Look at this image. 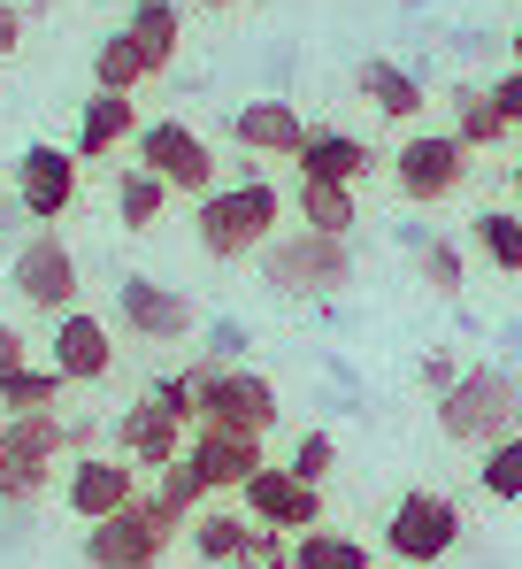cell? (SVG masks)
Instances as JSON below:
<instances>
[{
	"label": "cell",
	"instance_id": "42",
	"mask_svg": "<svg viewBox=\"0 0 522 569\" xmlns=\"http://www.w3.org/2000/svg\"><path fill=\"white\" fill-rule=\"evenodd\" d=\"M515 200H522V154H515Z\"/></svg>",
	"mask_w": 522,
	"mask_h": 569
},
{
	"label": "cell",
	"instance_id": "7",
	"mask_svg": "<svg viewBox=\"0 0 522 569\" xmlns=\"http://www.w3.org/2000/svg\"><path fill=\"white\" fill-rule=\"evenodd\" d=\"M8 284H16V300L23 308H39V316H70L78 308V254H70V239L62 231H31L16 254H8Z\"/></svg>",
	"mask_w": 522,
	"mask_h": 569
},
{
	"label": "cell",
	"instance_id": "10",
	"mask_svg": "<svg viewBox=\"0 0 522 569\" xmlns=\"http://www.w3.org/2000/svg\"><path fill=\"white\" fill-rule=\"evenodd\" d=\"M200 423L239 431V439H269L284 423V400H277V385L261 378V370L231 362V370H215V378L200 385Z\"/></svg>",
	"mask_w": 522,
	"mask_h": 569
},
{
	"label": "cell",
	"instance_id": "6",
	"mask_svg": "<svg viewBox=\"0 0 522 569\" xmlns=\"http://www.w3.org/2000/svg\"><path fill=\"white\" fill-rule=\"evenodd\" d=\"M461 508L445 500V492H400L392 500V516H384V555L392 562H408V569H431V562H445L453 547H461Z\"/></svg>",
	"mask_w": 522,
	"mask_h": 569
},
{
	"label": "cell",
	"instance_id": "39",
	"mask_svg": "<svg viewBox=\"0 0 522 569\" xmlns=\"http://www.w3.org/2000/svg\"><path fill=\"white\" fill-rule=\"evenodd\" d=\"M16 47H23V8H16V0H0V62H8Z\"/></svg>",
	"mask_w": 522,
	"mask_h": 569
},
{
	"label": "cell",
	"instance_id": "15",
	"mask_svg": "<svg viewBox=\"0 0 522 569\" xmlns=\"http://www.w3.org/2000/svg\"><path fill=\"white\" fill-rule=\"evenodd\" d=\"M184 439H192V423H177L154 392H139V400L116 416V455L139 462V470H170L177 455H184Z\"/></svg>",
	"mask_w": 522,
	"mask_h": 569
},
{
	"label": "cell",
	"instance_id": "25",
	"mask_svg": "<svg viewBox=\"0 0 522 569\" xmlns=\"http://www.w3.org/2000/svg\"><path fill=\"white\" fill-rule=\"evenodd\" d=\"M453 139L476 154V147H500V139H515L508 131V116H500V100H492V86H453Z\"/></svg>",
	"mask_w": 522,
	"mask_h": 569
},
{
	"label": "cell",
	"instance_id": "44",
	"mask_svg": "<svg viewBox=\"0 0 522 569\" xmlns=\"http://www.w3.org/2000/svg\"><path fill=\"white\" fill-rule=\"evenodd\" d=\"M154 569H162V562H154Z\"/></svg>",
	"mask_w": 522,
	"mask_h": 569
},
{
	"label": "cell",
	"instance_id": "27",
	"mask_svg": "<svg viewBox=\"0 0 522 569\" xmlns=\"http://www.w3.org/2000/svg\"><path fill=\"white\" fill-rule=\"evenodd\" d=\"M154 70H147V54L131 47V31H108L100 47H92V86L100 93H139Z\"/></svg>",
	"mask_w": 522,
	"mask_h": 569
},
{
	"label": "cell",
	"instance_id": "8",
	"mask_svg": "<svg viewBox=\"0 0 522 569\" xmlns=\"http://www.w3.org/2000/svg\"><path fill=\"white\" fill-rule=\"evenodd\" d=\"M384 170H392V186H400L408 208H438V200H453L469 186V147L453 131H408Z\"/></svg>",
	"mask_w": 522,
	"mask_h": 569
},
{
	"label": "cell",
	"instance_id": "24",
	"mask_svg": "<svg viewBox=\"0 0 522 569\" xmlns=\"http://www.w3.org/2000/svg\"><path fill=\"white\" fill-rule=\"evenodd\" d=\"M292 216H300V231H323V239H347L353 223H361L353 186H323V178H300L292 186Z\"/></svg>",
	"mask_w": 522,
	"mask_h": 569
},
{
	"label": "cell",
	"instance_id": "28",
	"mask_svg": "<svg viewBox=\"0 0 522 569\" xmlns=\"http://www.w3.org/2000/svg\"><path fill=\"white\" fill-rule=\"evenodd\" d=\"M162 208H170V186H162L154 170H139V162H131V170L116 178V216H123V231H154V223H162Z\"/></svg>",
	"mask_w": 522,
	"mask_h": 569
},
{
	"label": "cell",
	"instance_id": "35",
	"mask_svg": "<svg viewBox=\"0 0 522 569\" xmlns=\"http://www.w3.org/2000/svg\"><path fill=\"white\" fill-rule=\"evenodd\" d=\"M231 569H292V539H284V531H261V523H254L247 555H239Z\"/></svg>",
	"mask_w": 522,
	"mask_h": 569
},
{
	"label": "cell",
	"instance_id": "26",
	"mask_svg": "<svg viewBox=\"0 0 522 569\" xmlns=\"http://www.w3.org/2000/svg\"><path fill=\"white\" fill-rule=\"evenodd\" d=\"M469 247L500 270V278H522V208H484L469 223Z\"/></svg>",
	"mask_w": 522,
	"mask_h": 569
},
{
	"label": "cell",
	"instance_id": "34",
	"mask_svg": "<svg viewBox=\"0 0 522 569\" xmlns=\"http://www.w3.org/2000/svg\"><path fill=\"white\" fill-rule=\"evenodd\" d=\"M284 470H292V477H308V485H323V477L339 470V439H331V431H308V439H292Z\"/></svg>",
	"mask_w": 522,
	"mask_h": 569
},
{
	"label": "cell",
	"instance_id": "38",
	"mask_svg": "<svg viewBox=\"0 0 522 569\" xmlns=\"http://www.w3.org/2000/svg\"><path fill=\"white\" fill-rule=\"evenodd\" d=\"M492 100H500V116H508V131L522 139V70H508V78L492 86Z\"/></svg>",
	"mask_w": 522,
	"mask_h": 569
},
{
	"label": "cell",
	"instance_id": "43",
	"mask_svg": "<svg viewBox=\"0 0 522 569\" xmlns=\"http://www.w3.org/2000/svg\"><path fill=\"white\" fill-rule=\"evenodd\" d=\"M208 8H239V0H208Z\"/></svg>",
	"mask_w": 522,
	"mask_h": 569
},
{
	"label": "cell",
	"instance_id": "5",
	"mask_svg": "<svg viewBox=\"0 0 522 569\" xmlns=\"http://www.w3.org/2000/svg\"><path fill=\"white\" fill-rule=\"evenodd\" d=\"M177 531H184V516H170L154 492H139L131 508L86 523V569H154Z\"/></svg>",
	"mask_w": 522,
	"mask_h": 569
},
{
	"label": "cell",
	"instance_id": "20",
	"mask_svg": "<svg viewBox=\"0 0 522 569\" xmlns=\"http://www.w3.org/2000/svg\"><path fill=\"white\" fill-rule=\"evenodd\" d=\"M123 139H139V108H131V93H100L92 86V100L78 108V162H108Z\"/></svg>",
	"mask_w": 522,
	"mask_h": 569
},
{
	"label": "cell",
	"instance_id": "14",
	"mask_svg": "<svg viewBox=\"0 0 522 569\" xmlns=\"http://www.w3.org/2000/svg\"><path fill=\"white\" fill-rule=\"evenodd\" d=\"M131 500H139V462H123V455H70L62 462V508L78 523H100Z\"/></svg>",
	"mask_w": 522,
	"mask_h": 569
},
{
	"label": "cell",
	"instance_id": "37",
	"mask_svg": "<svg viewBox=\"0 0 522 569\" xmlns=\"http://www.w3.org/2000/svg\"><path fill=\"white\" fill-rule=\"evenodd\" d=\"M23 362H31V339H23V331H16V323H0V385L16 378V370H23Z\"/></svg>",
	"mask_w": 522,
	"mask_h": 569
},
{
	"label": "cell",
	"instance_id": "9",
	"mask_svg": "<svg viewBox=\"0 0 522 569\" xmlns=\"http://www.w3.org/2000/svg\"><path fill=\"white\" fill-rule=\"evenodd\" d=\"M139 170H154L170 192H184V200H208V192L223 186L215 178V147L192 131V123H177V116H162V123H139Z\"/></svg>",
	"mask_w": 522,
	"mask_h": 569
},
{
	"label": "cell",
	"instance_id": "3",
	"mask_svg": "<svg viewBox=\"0 0 522 569\" xmlns=\"http://www.w3.org/2000/svg\"><path fill=\"white\" fill-rule=\"evenodd\" d=\"M70 462V416L39 408V416H0V508L39 500L54 470Z\"/></svg>",
	"mask_w": 522,
	"mask_h": 569
},
{
	"label": "cell",
	"instance_id": "4",
	"mask_svg": "<svg viewBox=\"0 0 522 569\" xmlns=\"http://www.w3.org/2000/svg\"><path fill=\"white\" fill-rule=\"evenodd\" d=\"M261 284L284 300H339L353 284V247L323 231H277L261 247Z\"/></svg>",
	"mask_w": 522,
	"mask_h": 569
},
{
	"label": "cell",
	"instance_id": "36",
	"mask_svg": "<svg viewBox=\"0 0 522 569\" xmlns=\"http://www.w3.org/2000/svg\"><path fill=\"white\" fill-rule=\"evenodd\" d=\"M247 347H254V339H247V323H231V316H223V323L208 331V355H215V362H239Z\"/></svg>",
	"mask_w": 522,
	"mask_h": 569
},
{
	"label": "cell",
	"instance_id": "32",
	"mask_svg": "<svg viewBox=\"0 0 522 569\" xmlns=\"http://www.w3.org/2000/svg\"><path fill=\"white\" fill-rule=\"evenodd\" d=\"M476 485H484V500H522V431L476 455Z\"/></svg>",
	"mask_w": 522,
	"mask_h": 569
},
{
	"label": "cell",
	"instance_id": "33",
	"mask_svg": "<svg viewBox=\"0 0 522 569\" xmlns=\"http://www.w3.org/2000/svg\"><path fill=\"white\" fill-rule=\"evenodd\" d=\"M154 500H162L170 516H184V523H192V516H200V508H208L215 492H208V485H200V470H192V462L177 455L170 470H154Z\"/></svg>",
	"mask_w": 522,
	"mask_h": 569
},
{
	"label": "cell",
	"instance_id": "17",
	"mask_svg": "<svg viewBox=\"0 0 522 569\" xmlns=\"http://www.w3.org/2000/svg\"><path fill=\"white\" fill-rule=\"evenodd\" d=\"M184 462H192V470H200V485L223 500V492H247V477H254L269 455H261V439L215 431V423H192V439H184Z\"/></svg>",
	"mask_w": 522,
	"mask_h": 569
},
{
	"label": "cell",
	"instance_id": "41",
	"mask_svg": "<svg viewBox=\"0 0 522 569\" xmlns=\"http://www.w3.org/2000/svg\"><path fill=\"white\" fill-rule=\"evenodd\" d=\"M508 47H515V70H522V31H515V39H508Z\"/></svg>",
	"mask_w": 522,
	"mask_h": 569
},
{
	"label": "cell",
	"instance_id": "11",
	"mask_svg": "<svg viewBox=\"0 0 522 569\" xmlns=\"http://www.w3.org/2000/svg\"><path fill=\"white\" fill-rule=\"evenodd\" d=\"M239 508L254 516L261 531H315L323 523V485H308V477H292L284 462H261L254 477H247V492H239Z\"/></svg>",
	"mask_w": 522,
	"mask_h": 569
},
{
	"label": "cell",
	"instance_id": "1",
	"mask_svg": "<svg viewBox=\"0 0 522 569\" xmlns=\"http://www.w3.org/2000/svg\"><path fill=\"white\" fill-rule=\"evenodd\" d=\"M438 431H445L453 447H469V455L515 439L522 431V378L500 370V362H469L461 378L438 392Z\"/></svg>",
	"mask_w": 522,
	"mask_h": 569
},
{
	"label": "cell",
	"instance_id": "16",
	"mask_svg": "<svg viewBox=\"0 0 522 569\" xmlns=\"http://www.w3.org/2000/svg\"><path fill=\"white\" fill-rule=\"evenodd\" d=\"M47 362H54V370H62L70 385H100L108 370H116V331H108L92 308H70V316H54Z\"/></svg>",
	"mask_w": 522,
	"mask_h": 569
},
{
	"label": "cell",
	"instance_id": "21",
	"mask_svg": "<svg viewBox=\"0 0 522 569\" xmlns=\"http://www.w3.org/2000/svg\"><path fill=\"white\" fill-rule=\"evenodd\" d=\"M247 539H254V516L231 508V500H208V508L184 523V547H192L208 569H231L239 555H247Z\"/></svg>",
	"mask_w": 522,
	"mask_h": 569
},
{
	"label": "cell",
	"instance_id": "23",
	"mask_svg": "<svg viewBox=\"0 0 522 569\" xmlns=\"http://www.w3.org/2000/svg\"><path fill=\"white\" fill-rule=\"evenodd\" d=\"M123 31H131V47L147 54V70L162 78V70L177 62V39H184V8H177V0H131Z\"/></svg>",
	"mask_w": 522,
	"mask_h": 569
},
{
	"label": "cell",
	"instance_id": "22",
	"mask_svg": "<svg viewBox=\"0 0 522 569\" xmlns=\"http://www.w3.org/2000/svg\"><path fill=\"white\" fill-rule=\"evenodd\" d=\"M353 86H361V100H369L384 123H415V116L431 108L423 78H415V70H400V62H384V54H377V62H361V78H353Z\"/></svg>",
	"mask_w": 522,
	"mask_h": 569
},
{
	"label": "cell",
	"instance_id": "31",
	"mask_svg": "<svg viewBox=\"0 0 522 569\" xmlns=\"http://www.w3.org/2000/svg\"><path fill=\"white\" fill-rule=\"evenodd\" d=\"M415 278L431 284L438 300H461V284H469V262H461V247H453V239H423V247H415Z\"/></svg>",
	"mask_w": 522,
	"mask_h": 569
},
{
	"label": "cell",
	"instance_id": "30",
	"mask_svg": "<svg viewBox=\"0 0 522 569\" xmlns=\"http://www.w3.org/2000/svg\"><path fill=\"white\" fill-rule=\"evenodd\" d=\"M62 392H70V378L54 362H23L16 378L0 385V408L8 416H39V408H62Z\"/></svg>",
	"mask_w": 522,
	"mask_h": 569
},
{
	"label": "cell",
	"instance_id": "29",
	"mask_svg": "<svg viewBox=\"0 0 522 569\" xmlns=\"http://www.w3.org/2000/svg\"><path fill=\"white\" fill-rule=\"evenodd\" d=\"M292 569H369V547H361L353 531L315 523V531H300V539H292Z\"/></svg>",
	"mask_w": 522,
	"mask_h": 569
},
{
	"label": "cell",
	"instance_id": "40",
	"mask_svg": "<svg viewBox=\"0 0 522 569\" xmlns=\"http://www.w3.org/2000/svg\"><path fill=\"white\" fill-rule=\"evenodd\" d=\"M453 378H461V362H453V355H431V362H423V385H431V392H445Z\"/></svg>",
	"mask_w": 522,
	"mask_h": 569
},
{
	"label": "cell",
	"instance_id": "19",
	"mask_svg": "<svg viewBox=\"0 0 522 569\" xmlns=\"http://www.w3.org/2000/svg\"><path fill=\"white\" fill-rule=\"evenodd\" d=\"M300 178H323V186H361L377 170V147L361 131H308V147L292 154Z\"/></svg>",
	"mask_w": 522,
	"mask_h": 569
},
{
	"label": "cell",
	"instance_id": "13",
	"mask_svg": "<svg viewBox=\"0 0 522 569\" xmlns=\"http://www.w3.org/2000/svg\"><path fill=\"white\" fill-rule=\"evenodd\" d=\"M70 200H78V147L31 139L16 154V208L31 223H54V216H70Z\"/></svg>",
	"mask_w": 522,
	"mask_h": 569
},
{
	"label": "cell",
	"instance_id": "2",
	"mask_svg": "<svg viewBox=\"0 0 522 569\" xmlns=\"http://www.w3.org/2000/svg\"><path fill=\"white\" fill-rule=\"evenodd\" d=\"M284 231V192L269 178H239V186H215L200 208H192V239L208 262H247L269 239Z\"/></svg>",
	"mask_w": 522,
	"mask_h": 569
},
{
	"label": "cell",
	"instance_id": "12",
	"mask_svg": "<svg viewBox=\"0 0 522 569\" xmlns=\"http://www.w3.org/2000/svg\"><path fill=\"white\" fill-rule=\"evenodd\" d=\"M116 316H123V331L131 339H147V347H177V339H192V300L177 292V284L147 278V270H131V278L116 284Z\"/></svg>",
	"mask_w": 522,
	"mask_h": 569
},
{
	"label": "cell",
	"instance_id": "18",
	"mask_svg": "<svg viewBox=\"0 0 522 569\" xmlns=\"http://www.w3.org/2000/svg\"><path fill=\"white\" fill-rule=\"evenodd\" d=\"M231 139H239L247 154H277V162H292V154L308 147V123H300L292 100H247V108L231 116Z\"/></svg>",
	"mask_w": 522,
	"mask_h": 569
}]
</instances>
